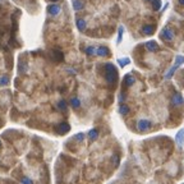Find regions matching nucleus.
<instances>
[{"label": "nucleus", "mask_w": 184, "mask_h": 184, "mask_svg": "<svg viewBox=\"0 0 184 184\" xmlns=\"http://www.w3.org/2000/svg\"><path fill=\"white\" fill-rule=\"evenodd\" d=\"M171 102L174 105H180L183 102V98H182V95H179V93H175L174 96H173L171 98Z\"/></svg>", "instance_id": "7"}, {"label": "nucleus", "mask_w": 184, "mask_h": 184, "mask_svg": "<svg viewBox=\"0 0 184 184\" xmlns=\"http://www.w3.org/2000/svg\"><path fill=\"white\" fill-rule=\"evenodd\" d=\"M96 54L100 56H108L109 55V49L105 47V46H100V47L96 49Z\"/></svg>", "instance_id": "3"}, {"label": "nucleus", "mask_w": 184, "mask_h": 184, "mask_svg": "<svg viewBox=\"0 0 184 184\" xmlns=\"http://www.w3.org/2000/svg\"><path fill=\"white\" fill-rule=\"evenodd\" d=\"M119 63H120V65L122 67H124L128 64V59H123V60H119Z\"/></svg>", "instance_id": "13"}, {"label": "nucleus", "mask_w": 184, "mask_h": 184, "mask_svg": "<svg viewBox=\"0 0 184 184\" xmlns=\"http://www.w3.org/2000/svg\"><path fill=\"white\" fill-rule=\"evenodd\" d=\"M70 102H72V105L76 106V108H77V106H79V100H78V98H72V101H70Z\"/></svg>", "instance_id": "12"}, {"label": "nucleus", "mask_w": 184, "mask_h": 184, "mask_svg": "<svg viewBox=\"0 0 184 184\" xmlns=\"http://www.w3.org/2000/svg\"><path fill=\"white\" fill-rule=\"evenodd\" d=\"M155 31V27L154 26H148V24H146V26L142 27V32L144 35H152Z\"/></svg>", "instance_id": "6"}, {"label": "nucleus", "mask_w": 184, "mask_h": 184, "mask_svg": "<svg viewBox=\"0 0 184 184\" xmlns=\"http://www.w3.org/2000/svg\"><path fill=\"white\" fill-rule=\"evenodd\" d=\"M83 6H84V3L82 1V0H73V8L74 10H82L83 9Z\"/></svg>", "instance_id": "4"}, {"label": "nucleus", "mask_w": 184, "mask_h": 184, "mask_svg": "<svg viewBox=\"0 0 184 184\" xmlns=\"http://www.w3.org/2000/svg\"><path fill=\"white\" fill-rule=\"evenodd\" d=\"M178 1H179V4H180V5L184 6V0H178Z\"/></svg>", "instance_id": "14"}, {"label": "nucleus", "mask_w": 184, "mask_h": 184, "mask_svg": "<svg viewBox=\"0 0 184 184\" xmlns=\"http://www.w3.org/2000/svg\"><path fill=\"white\" fill-rule=\"evenodd\" d=\"M50 1H59V0H50Z\"/></svg>", "instance_id": "16"}, {"label": "nucleus", "mask_w": 184, "mask_h": 184, "mask_svg": "<svg viewBox=\"0 0 184 184\" xmlns=\"http://www.w3.org/2000/svg\"><path fill=\"white\" fill-rule=\"evenodd\" d=\"M160 36L166 41H171L173 38H174V33H173V31L170 30V28H164V30L161 31Z\"/></svg>", "instance_id": "1"}, {"label": "nucleus", "mask_w": 184, "mask_h": 184, "mask_svg": "<svg viewBox=\"0 0 184 184\" xmlns=\"http://www.w3.org/2000/svg\"><path fill=\"white\" fill-rule=\"evenodd\" d=\"M77 27L79 31H84L86 30V22L83 19H77Z\"/></svg>", "instance_id": "9"}, {"label": "nucleus", "mask_w": 184, "mask_h": 184, "mask_svg": "<svg viewBox=\"0 0 184 184\" xmlns=\"http://www.w3.org/2000/svg\"><path fill=\"white\" fill-rule=\"evenodd\" d=\"M152 6H154L155 10H159L161 8V0H154L152 1Z\"/></svg>", "instance_id": "10"}, {"label": "nucleus", "mask_w": 184, "mask_h": 184, "mask_svg": "<svg viewBox=\"0 0 184 184\" xmlns=\"http://www.w3.org/2000/svg\"><path fill=\"white\" fill-rule=\"evenodd\" d=\"M146 47H147L150 51H157V50H159V46H157V44H156L155 41L147 42V44H146Z\"/></svg>", "instance_id": "5"}, {"label": "nucleus", "mask_w": 184, "mask_h": 184, "mask_svg": "<svg viewBox=\"0 0 184 184\" xmlns=\"http://www.w3.org/2000/svg\"><path fill=\"white\" fill-rule=\"evenodd\" d=\"M136 82V79H134L133 76H130V74H128V76H125L124 78V83L127 84V86H132V84Z\"/></svg>", "instance_id": "8"}, {"label": "nucleus", "mask_w": 184, "mask_h": 184, "mask_svg": "<svg viewBox=\"0 0 184 184\" xmlns=\"http://www.w3.org/2000/svg\"><path fill=\"white\" fill-rule=\"evenodd\" d=\"M60 10H62V8H60L58 4H50L47 6V12H49V14H51V16H56V14H59Z\"/></svg>", "instance_id": "2"}, {"label": "nucleus", "mask_w": 184, "mask_h": 184, "mask_svg": "<svg viewBox=\"0 0 184 184\" xmlns=\"http://www.w3.org/2000/svg\"><path fill=\"white\" fill-rule=\"evenodd\" d=\"M144 1H146V3H150V1H151V3H152L154 0H144Z\"/></svg>", "instance_id": "15"}, {"label": "nucleus", "mask_w": 184, "mask_h": 184, "mask_svg": "<svg viewBox=\"0 0 184 184\" xmlns=\"http://www.w3.org/2000/svg\"><path fill=\"white\" fill-rule=\"evenodd\" d=\"M86 52H87V54H90V55H93L95 52H96V49H95V47H87Z\"/></svg>", "instance_id": "11"}]
</instances>
